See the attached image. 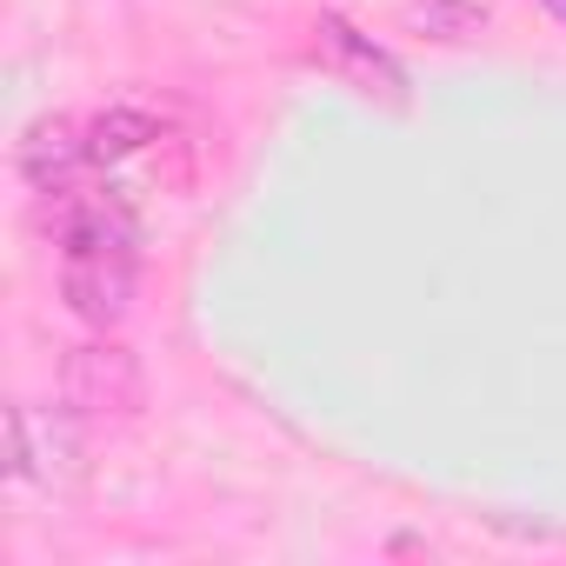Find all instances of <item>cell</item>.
<instances>
[{
  "label": "cell",
  "instance_id": "cell-7",
  "mask_svg": "<svg viewBox=\"0 0 566 566\" xmlns=\"http://www.w3.org/2000/svg\"><path fill=\"white\" fill-rule=\"evenodd\" d=\"M407 28H420L427 41H473L486 28V8L480 0H413Z\"/></svg>",
  "mask_w": 566,
  "mask_h": 566
},
{
  "label": "cell",
  "instance_id": "cell-1",
  "mask_svg": "<svg viewBox=\"0 0 566 566\" xmlns=\"http://www.w3.org/2000/svg\"><path fill=\"white\" fill-rule=\"evenodd\" d=\"M140 394H147L140 360L114 340H87L61 360V400L74 420H120L140 407Z\"/></svg>",
  "mask_w": 566,
  "mask_h": 566
},
{
  "label": "cell",
  "instance_id": "cell-3",
  "mask_svg": "<svg viewBox=\"0 0 566 566\" xmlns=\"http://www.w3.org/2000/svg\"><path fill=\"white\" fill-rule=\"evenodd\" d=\"M314 54L334 67V74H347L360 94H380V101H407V74H400V61L394 54H380L367 34H354L340 14H321V28H314Z\"/></svg>",
  "mask_w": 566,
  "mask_h": 566
},
{
  "label": "cell",
  "instance_id": "cell-5",
  "mask_svg": "<svg viewBox=\"0 0 566 566\" xmlns=\"http://www.w3.org/2000/svg\"><path fill=\"white\" fill-rule=\"evenodd\" d=\"M14 167H21L28 187L67 193L74 174L87 167V134H74V120H34V127L14 140Z\"/></svg>",
  "mask_w": 566,
  "mask_h": 566
},
{
  "label": "cell",
  "instance_id": "cell-6",
  "mask_svg": "<svg viewBox=\"0 0 566 566\" xmlns=\"http://www.w3.org/2000/svg\"><path fill=\"white\" fill-rule=\"evenodd\" d=\"M147 140H154V114H140V107H107V114H94V127H87V160H94V167H114V160L140 154Z\"/></svg>",
  "mask_w": 566,
  "mask_h": 566
},
{
  "label": "cell",
  "instance_id": "cell-2",
  "mask_svg": "<svg viewBox=\"0 0 566 566\" xmlns=\"http://www.w3.org/2000/svg\"><path fill=\"white\" fill-rule=\"evenodd\" d=\"M134 287H140V253H61V301L87 327L127 321Z\"/></svg>",
  "mask_w": 566,
  "mask_h": 566
},
{
  "label": "cell",
  "instance_id": "cell-4",
  "mask_svg": "<svg viewBox=\"0 0 566 566\" xmlns=\"http://www.w3.org/2000/svg\"><path fill=\"white\" fill-rule=\"evenodd\" d=\"M61 253H140V213L120 193H81L61 213Z\"/></svg>",
  "mask_w": 566,
  "mask_h": 566
}]
</instances>
